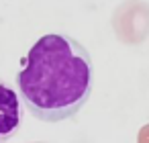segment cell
<instances>
[{
    "label": "cell",
    "instance_id": "1",
    "mask_svg": "<svg viewBox=\"0 0 149 143\" xmlns=\"http://www.w3.org/2000/svg\"><path fill=\"white\" fill-rule=\"evenodd\" d=\"M17 86L25 108L43 123L74 119L94 86L90 51L74 37L49 33L37 39L23 59Z\"/></svg>",
    "mask_w": 149,
    "mask_h": 143
},
{
    "label": "cell",
    "instance_id": "2",
    "mask_svg": "<svg viewBox=\"0 0 149 143\" xmlns=\"http://www.w3.org/2000/svg\"><path fill=\"white\" fill-rule=\"evenodd\" d=\"M23 123V108L19 94L6 86L0 84V143L10 141Z\"/></svg>",
    "mask_w": 149,
    "mask_h": 143
}]
</instances>
